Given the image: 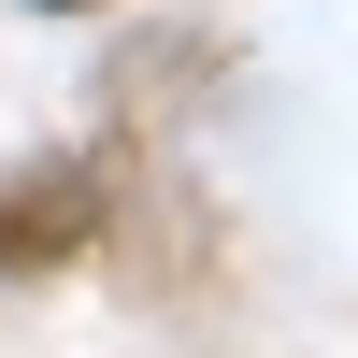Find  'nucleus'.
Masks as SVG:
<instances>
[{"mask_svg":"<svg viewBox=\"0 0 358 358\" xmlns=\"http://www.w3.org/2000/svg\"><path fill=\"white\" fill-rule=\"evenodd\" d=\"M86 244H101V172L86 158H43V172L0 187V273H57Z\"/></svg>","mask_w":358,"mask_h":358,"instance_id":"nucleus-1","label":"nucleus"}]
</instances>
